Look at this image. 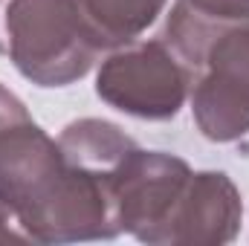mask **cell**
Returning <instances> with one entry per match:
<instances>
[{"instance_id": "obj_10", "label": "cell", "mask_w": 249, "mask_h": 246, "mask_svg": "<svg viewBox=\"0 0 249 246\" xmlns=\"http://www.w3.org/2000/svg\"><path fill=\"white\" fill-rule=\"evenodd\" d=\"M29 119H32V116H29L26 105H23L12 90H6V87L0 84V133L9 130V127H15V124H20V122H29Z\"/></svg>"}, {"instance_id": "obj_1", "label": "cell", "mask_w": 249, "mask_h": 246, "mask_svg": "<svg viewBox=\"0 0 249 246\" xmlns=\"http://www.w3.org/2000/svg\"><path fill=\"white\" fill-rule=\"evenodd\" d=\"M0 194L29 244L122 235L107 180L72 165L61 145L32 119L0 133Z\"/></svg>"}, {"instance_id": "obj_6", "label": "cell", "mask_w": 249, "mask_h": 246, "mask_svg": "<svg viewBox=\"0 0 249 246\" xmlns=\"http://www.w3.org/2000/svg\"><path fill=\"white\" fill-rule=\"evenodd\" d=\"M244 200L223 171H191L160 246H220L238 238Z\"/></svg>"}, {"instance_id": "obj_8", "label": "cell", "mask_w": 249, "mask_h": 246, "mask_svg": "<svg viewBox=\"0 0 249 246\" xmlns=\"http://www.w3.org/2000/svg\"><path fill=\"white\" fill-rule=\"evenodd\" d=\"M58 145L72 165H78L102 180H110L113 171L127 159V154L139 148L119 124L107 122V119L70 122L58 136Z\"/></svg>"}, {"instance_id": "obj_2", "label": "cell", "mask_w": 249, "mask_h": 246, "mask_svg": "<svg viewBox=\"0 0 249 246\" xmlns=\"http://www.w3.org/2000/svg\"><path fill=\"white\" fill-rule=\"evenodd\" d=\"M102 47L72 0H0V55L38 87L84 78Z\"/></svg>"}, {"instance_id": "obj_5", "label": "cell", "mask_w": 249, "mask_h": 246, "mask_svg": "<svg viewBox=\"0 0 249 246\" xmlns=\"http://www.w3.org/2000/svg\"><path fill=\"white\" fill-rule=\"evenodd\" d=\"M191 168L165 151H130L107 180L119 229L148 246H160L162 229L186 188Z\"/></svg>"}, {"instance_id": "obj_4", "label": "cell", "mask_w": 249, "mask_h": 246, "mask_svg": "<svg viewBox=\"0 0 249 246\" xmlns=\"http://www.w3.org/2000/svg\"><path fill=\"white\" fill-rule=\"evenodd\" d=\"M191 113L209 142L249 133V23L220 32L191 78Z\"/></svg>"}, {"instance_id": "obj_11", "label": "cell", "mask_w": 249, "mask_h": 246, "mask_svg": "<svg viewBox=\"0 0 249 246\" xmlns=\"http://www.w3.org/2000/svg\"><path fill=\"white\" fill-rule=\"evenodd\" d=\"M0 244H29V238L23 235L15 211L3 200V194H0Z\"/></svg>"}, {"instance_id": "obj_3", "label": "cell", "mask_w": 249, "mask_h": 246, "mask_svg": "<svg viewBox=\"0 0 249 246\" xmlns=\"http://www.w3.org/2000/svg\"><path fill=\"white\" fill-rule=\"evenodd\" d=\"M191 93V72L162 38L116 47L99 67L96 96L127 116L168 122Z\"/></svg>"}, {"instance_id": "obj_9", "label": "cell", "mask_w": 249, "mask_h": 246, "mask_svg": "<svg viewBox=\"0 0 249 246\" xmlns=\"http://www.w3.org/2000/svg\"><path fill=\"white\" fill-rule=\"evenodd\" d=\"M84 26L102 50H116L139 35L162 15L168 0H72Z\"/></svg>"}, {"instance_id": "obj_7", "label": "cell", "mask_w": 249, "mask_h": 246, "mask_svg": "<svg viewBox=\"0 0 249 246\" xmlns=\"http://www.w3.org/2000/svg\"><path fill=\"white\" fill-rule=\"evenodd\" d=\"M241 23H249V0H174L157 38L171 47L194 78L212 41Z\"/></svg>"}]
</instances>
